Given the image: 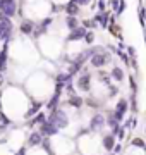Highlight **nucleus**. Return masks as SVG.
I'll list each match as a JSON object with an SVG mask.
<instances>
[{
    "mask_svg": "<svg viewBox=\"0 0 146 155\" xmlns=\"http://www.w3.org/2000/svg\"><path fill=\"white\" fill-rule=\"evenodd\" d=\"M14 22L12 19H5V21H0V41L4 43H9L12 40V35H14Z\"/></svg>",
    "mask_w": 146,
    "mask_h": 155,
    "instance_id": "obj_1",
    "label": "nucleus"
},
{
    "mask_svg": "<svg viewBox=\"0 0 146 155\" xmlns=\"http://www.w3.org/2000/svg\"><path fill=\"white\" fill-rule=\"evenodd\" d=\"M48 119L55 122L59 129H64V127L69 126V117H67V114L62 110V109H59V107H57V109H53V110H50V116H48Z\"/></svg>",
    "mask_w": 146,
    "mask_h": 155,
    "instance_id": "obj_2",
    "label": "nucleus"
},
{
    "mask_svg": "<svg viewBox=\"0 0 146 155\" xmlns=\"http://www.w3.org/2000/svg\"><path fill=\"white\" fill-rule=\"evenodd\" d=\"M110 61H112V55L105 50V52H100V54H96V55L91 57L90 59V66L95 67V69H101L103 66H107Z\"/></svg>",
    "mask_w": 146,
    "mask_h": 155,
    "instance_id": "obj_3",
    "label": "nucleus"
},
{
    "mask_svg": "<svg viewBox=\"0 0 146 155\" xmlns=\"http://www.w3.org/2000/svg\"><path fill=\"white\" fill-rule=\"evenodd\" d=\"M78 88L81 91H84V93H88L91 90V74L88 72V67L86 66L81 69V76L78 78Z\"/></svg>",
    "mask_w": 146,
    "mask_h": 155,
    "instance_id": "obj_4",
    "label": "nucleus"
},
{
    "mask_svg": "<svg viewBox=\"0 0 146 155\" xmlns=\"http://www.w3.org/2000/svg\"><path fill=\"white\" fill-rule=\"evenodd\" d=\"M19 33L24 35V36H33L34 29H36V22L33 19H23V21L19 22Z\"/></svg>",
    "mask_w": 146,
    "mask_h": 155,
    "instance_id": "obj_5",
    "label": "nucleus"
},
{
    "mask_svg": "<svg viewBox=\"0 0 146 155\" xmlns=\"http://www.w3.org/2000/svg\"><path fill=\"white\" fill-rule=\"evenodd\" d=\"M0 9L12 19L17 14V2L16 0H0Z\"/></svg>",
    "mask_w": 146,
    "mask_h": 155,
    "instance_id": "obj_6",
    "label": "nucleus"
},
{
    "mask_svg": "<svg viewBox=\"0 0 146 155\" xmlns=\"http://www.w3.org/2000/svg\"><path fill=\"white\" fill-rule=\"evenodd\" d=\"M40 131H41V134H43V136H53V134L59 133V127H57V124H55L53 121H50V119H45V121L41 122Z\"/></svg>",
    "mask_w": 146,
    "mask_h": 155,
    "instance_id": "obj_7",
    "label": "nucleus"
},
{
    "mask_svg": "<svg viewBox=\"0 0 146 155\" xmlns=\"http://www.w3.org/2000/svg\"><path fill=\"white\" fill-rule=\"evenodd\" d=\"M86 33H88V29L81 24V26H78L76 29H72V31H69L67 38H65V41H81V40H84Z\"/></svg>",
    "mask_w": 146,
    "mask_h": 155,
    "instance_id": "obj_8",
    "label": "nucleus"
},
{
    "mask_svg": "<svg viewBox=\"0 0 146 155\" xmlns=\"http://www.w3.org/2000/svg\"><path fill=\"white\" fill-rule=\"evenodd\" d=\"M93 19L98 22V26H100L101 29H107L108 24H110V12L108 11H98L95 16H93Z\"/></svg>",
    "mask_w": 146,
    "mask_h": 155,
    "instance_id": "obj_9",
    "label": "nucleus"
},
{
    "mask_svg": "<svg viewBox=\"0 0 146 155\" xmlns=\"http://www.w3.org/2000/svg\"><path fill=\"white\" fill-rule=\"evenodd\" d=\"M107 124V119L103 117V114H95V116L91 117L90 121V129L91 131H100V129H103V126Z\"/></svg>",
    "mask_w": 146,
    "mask_h": 155,
    "instance_id": "obj_10",
    "label": "nucleus"
},
{
    "mask_svg": "<svg viewBox=\"0 0 146 155\" xmlns=\"http://www.w3.org/2000/svg\"><path fill=\"white\" fill-rule=\"evenodd\" d=\"M57 91H60V88H65V86H69L71 84V81H72V76L69 74L67 71H62L57 74Z\"/></svg>",
    "mask_w": 146,
    "mask_h": 155,
    "instance_id": "obj_11",
    "label": "nucleus"
},
{
    "mask_svg": "<svg viewBox=\"0 0 146 155\" xmlns=\"http://www.w3.org/2000/svg\"><path fill=\"white\" fill-rule=\"evenodd\" d=\"M125 112H127V100H125V98H120V100L117 102L115 109H113V116L117 117L119 121H122L124 116H125Z\"/></svg>",
    "mask_w": 146,
    "mask_h": 155,
    "instance_id": "obj_12",
    "label": "nucleus"
},
{
    "mask_svg": "<svg viewBox=\"0 0 146 155\" xmlns=\"http://www.w3.org/2000/svg\"><path fill=\"white\" fill-rule=\"evenodd\" d=\"M7 61H9V43H4L0 48V72H5Z\"/></svg>",
    "mask_w": 146,
    "mask_h": 155,
    "instance_id": "obj_13",
    "label": "nucleus"
},
{
    "mask_svg": "<svg viewBox=\"0 0 146 155\" xmlns=\"http://www.w3.org/2000/svg\"><path fill=\"white\" fill-rule=\"evenodd\" d=\"M65 14L67 16H79L81 14V7L74 2V0H69V2H65Z\"/></svg>",
    "mask_w": 146,
    "mask_h": 155,
    "instance_id": "obj_14",
    "label": "nucleus"
},
{
    "mask_svg": "<svg viewBox=\"0 0 146 155\" xmlns=\"http://www.w3.org/2000/svg\"><path fill=\"white\" fill-rule=\"evenodd\" d=\"M119 122H120V121H119L117 117L113 116V112H112V114H108L107 126L110 127V129H112V133H113V134H117L119 131H120V124H119Z\"/></svg>",
    "mask_w": 146,
    "mask_h": 155,
    "instance_id": "obj_15",
    "label": "nucleus"
},
{
    "mask_svg": "<svg viewBox=\"0 0 146 155\" xmlns=\"http://www.w3.org/2000/svg\"><path fill=\"white\" fill-rule=\"evenodd\" d=\"M43 134H41V131H33V133L29 134V138H28V143L31 145V147H38V145L43 143Z\"/></svg>",
    "mask_w": 146,
    "mask_h": 155,
    "instance_id": "obj_16",
    "label": "nucleus"
},
{
    "mask_svg": "<svg viewBox=\"0 0 146 155\" xmlns=\"http://www.w3.org/2000/svg\"><path fill=\"white\" fill-rule=\"evenodd\" d=\"M64 24L67 26L69 31H72V29H76L78 26H81L78 16H65V17H64Z\"/></svg>",
    "mask_w": 146,
    "mask_h": 155,
    "instance_id": "obj_17",
    "label": "nucleus"
},
{
    "mask_svg": "<svg viewBox=\"0 0 146 155\" xmlns=\"http://www.w3.org/2000/svg\"><path fill=\"white\" fill-rule=\"evenodd\" d=\"M101 145H103V148L107 150V152H112L113 147H115V136H113V134L103 136V138H101Z\"/></svg>",
    "mask_w": 146,
    "mask_h": 155,
    "instance_id": "obj_18",
    "label": "nucleus"
},
{
    "mask_svg": "<svg viewBox=\"0 0 146 155\" xmlns=\"http://www.w3.org/2000/svg\"><path fill=\"white\" fill-rule=\"evenodd\" d=\"M110 76H112V79H115L117 83H120V81H124L125 74H124V69H120L119 66H113L112 71H110Z\"/></svg>",
    "mask_w": 146,
    "mask_h": 155,
    "instance_id": "obj_19",
    "label": "nucleus"
},
{
    "mask_svg": "<svg viewBox=\"0 0 146 155\" xmlns=\"http://www.w3.org/2000/svg\"><path fill=\"white\" fill-rule=\"evenodd\" d=\"M59 100H60V91H55V95H53V97L46 102V110H53V109H57Z\"/></svg>",
    "mask_w": 146,
    "mask_h": 155,
    "instance_id": "obj_20",
    "label": "nucleus"
},
{
    "mask_svg": "<svg viewBox=\"0 0 146 155\" xmlns=\"http://www.w3.org/2000/svg\"><path fill=\"white\" fill-rule=\"evenodd\" d=\"M69 104H71L72 107H76V109H81V107H83V98L78 97V95L71 93V97H69Z\"/></svg>",
    "mask_w": 146,
    "mask_h": 155,
    "instance_id": "obj_21",
    "label": "nucleus"
},
{
    "mask_svg": "<svg viewBox=\"0 0 146 155\" xmlns=\"http://www.w3.org/2000/svg\"><path fill=\"white\" fill-rule=\"evenodd\" d=\"M95 40H96L95 29H88V33H86V36H84V40H83V41H84V43L88 45V47H90V45L95 43Z\"/></svg>",
    "mask_w": 146,
    "mask_h": 155,
    "instance_id": "obj_22",
    "label": "nucleus"
},
{
    "mask_svg": "<svg viewBox=\"0 0 146 155\" xmlns=\"http://www.w3.org/2000/svg\"><path fill=\"white\" fill-rule=\"evenodd\" d=\"M83 26H84L86 29H95V28H100L98 26V22L91 17V19H86V21H83Z\"/></svg>",
    "mask_w": 146,
    "mask_h": 155,
    "instance_id": "obj_23",
    "label": "nucleus"
},
{
    "mask_svg": "<svg viewBox=\"0 0 146 155\" xmlns=\"http://www.w3.org/2000/svg\"><path fill=\"white\" fill-rule=\"evenodd\" d=\"M98 78H100L105 84H110V78H112V76H107V74L101 71V69H98Z\"/></svg>",
    "mask_w": 146,
    "mask_h": 155,
    "instance_id": "obj_24",
    "label": "nucleus"
},
{
    "mask_svg": "<svg viewBox=\"0 0 146 155\" xmlns=\"http://www.w3.org/2000/svg\"><path fill=\"white\" fill-rule=\"evenodd\" d=\"M74 2H76L79 7H90L93 0H74Z\"/></svg>",
    "mask_w": 146,
    "mask_h": 155,
    "instance_id": "obj_25",
    "label": "nucleus"
},
{
    "mask_svg": "<svg viewBox=\"0 0 146 155\" xmlns=\"http://www.w3.org/2000/svg\"><path fill=\"white\" fill-rule=\"evenodd\" d=\"M127 55H129V59H136V48L134 47H132V45H131V47H127Z\"/></svg>",
    "mask_w": 146,
    "mask_h": 155,
    "instance_id": "obj_26",
    "label": "nucleus"
},
{
    "mask_svg": "<svg viewBox=\"0 0 146 155\" xmlns=\"http://www.w3.org/2000/svg\"><path fill=\"white\" fill-rule=\"evenodd\" d=\"M124 11H125V2H124V0H120V5H119V11L115 12V14H117V16H122V14H124Z\"/></svg>",
    "mask_w": 146,
    "mask_h": 155,
    "instance_id": "obj_27",
    "label": "nucleus"
},
{
    "mask_svg": "<svg viewBox=\"0 0 146 155\" xmlns=\"http://www.w3.org/2000/svg\"><path fill=\"white\" fill-rule=\"evenodd\" d=\"M110 5H112V9L115 12L119 11V5H120V0H110Z\"/></svg>",
    "mask_w": 146,
    "mask_h": 155,
    "instance_id": "obj_28",
    "label": "nucleus"
},
{
    "mask_svg": "<svg viewBox=\"0 0 146 155\" xmlns=\"http://www.w3.org/2000/svg\"><path fill=\"white\" fill-rule=\"evenodd\" d=\"M132 145H136V147H141L143 150L146 148V145H144V141H143V140H134V141H132Z\"/></svg>",
    "mask_w": 146,
    "mask_h": 155,
    "instance_id": "obj_29",
    "label": "nucleus"
},
{
    "mask_svg": "<svg viewBox=\"0 0 146 155\" xmlns=\"http://www.w3.org/2000/svg\"><path fill=\"white\" fill-rule=\"evenodd\" d=\"M5 19H11V17H9V16L5 14V12H4L2 9H0V21H5Z\"/></svg>",
    "mask_w": 146,
    "mask_h": 155,
    "instance_id": "obj_30",
    "label": "nucleus"
},
{
    "mask_svg": "<svg viewBox=\"0 0 146 155\" xmlns=\"http://www.w3.org/2000/svg\"><path fill=\"white\" fill-rule=\"evenodd\" d=\"M5 83V78H4V72H0V86Z\"/></svg>",
    "mask_w": 146,
    "mask_h": 155,
    "instance_id": "obj_31",
    "label": "nucleus"
},
{
    "mask_svg": "<svg viewBox=\"0 0 146 155\" xmlns=\"http://www.w3.org/2000/svg\"><path fill=\"white\" fill-rule=\"evenodd\" d=\"M16 155H26V150H24V148H21V150H19V152L16 153Z\"/></svg>",
    "mask_w": 146,
    "mask_h": 155,
    "instance_id": "obj_32",
    "label": "nucleus"
},
{
    "mask_svg": "<svg viewBox=\"0 0 146 155\" xmlns=\"http://www.w3.org/2000/svg\"><path fill=\"white\" fill-rule=\"evenodd\" d=\"M144 152H146V148H144Z\"/></svg>",
    "mask_w": 146,
    "mask_h": 155,
    "instance_id": "obj_33",
    "label": "nucleus"
}]
</instances>
